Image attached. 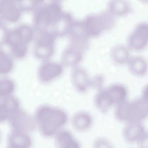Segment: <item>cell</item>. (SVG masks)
I'll return each instance as SVG.
<instances>
[{"instance_id": "6da1fadb", "label": "cell", "mask_w": 148, "mask_h": 148, "mask_svg": "<svg viewBox=\"0 0 148 148\" xmlns=\"http://www.w3.org/2000/svg\"><path fill=\"white\" fill-rule=\"evenodd\" d=\"M68 120L67 115L64 111L47 105L39 107L35 114V120L39 131L46 137L56 135Z\"/></svg>"}, {"instance_id": "7a4b0ae2", "label": "cell", "mask_w": 148, "mask_h": 148, "mask_svg": "<svg viewBox=\"0 0 148 148\" xmlns=\"http://www.w3.org/2000/svg\"><path fill=\"white\" fill-rule=\"evenodd\" d=\"M114 115L120 122H141L148 116V103L142 98L131 101L125 100L116 105Z\"/></svg>"}, {"instance_id": "3957f363", "label": "cell", "mask_w": 148, "mask_h": 148, "mask_svg": "<svg viewBox=\"0 0 148 148\" xmlns=\"http://www.w3.org/2000/svg\"><path fill=\"white\" fill-rule=\"evenodd\" d=\"M82 21L90 37L98 36L103 31L110 29L115 22L114 16L108 12L88 15Z\"/></svg>"}, {"instance_id": "277c9868", "label": "cell", "mask_w": 148, "mask_h": 148, "mask_svg": "<svg viewBox=\"0 0 148 148\" xmlns=\"http://www.w3.org/2000/svg\"><path fill=\"white\" fill-rule=\"evenodd\" d=\"M11 130L22 131L27 133L35 128V119L27 113L19 109L8 119Z\"/></svg>"}, {"instance_id": "5b68a950", "label": "cell", "mask_w": 148, "mask_h": 148, "mask_svg": "<svg viewBox=\"0 0 148 148\" xmlns=\"http://www.w3.org/2000/svg\"><path fill=\"white\" fill-rule=\"evenodd\" d=\"M127 42L130 47L135 50L144 49L148 42V24H139L130 34Z\"/></svg>"}, {"instance_id": "8992f818", "label": "cell", "mask_w": 148, "mask_h": 148, "mask_svg": "<svg viewBox=\"0 0 148 148\" xmlns=\"http://www.w3.org/2000/svg\"><path fill=\"white\" fill-rule=\"evenodd\" d=\"M71 44L78 46L85 49L88 45L90 37L82 21L73 20L69 32Z\"/></svg>"}, {"instance_id": "52a82bcc", "label": "cell", "mask_w": 148, "mask_h": 148, "mask_svg": "<svg viewBox=\"0 0 148 148\" xmlns=\"http://www.w3.org/2000/svg\"><path fill=\"white\" fill-rule=\"evenodd\" d=\"M126 123L122 132L124 139L128 143H137L146 131L145 127L141 122Z\"/></svg>"}, {"instance_id": "ba28073f", "label": "cell", "mask_w": 148, "mask_h": 148, "mask_svg": "<svg viewBox=\"0 0 148 148\" xmlns=\"http://www.w3.org/2000/svg\"><path fill=\"white\" fill-rule=\"evenodd\" d=\"M71 82L73 87L78 92L83 93L90 87V79L86 71L83 69L74 67L71 74Z\"/></svg>"}, {"instance_id": "9c48e42d", "label": "cell", "mask_w": 148, "mask_h": 148, "mask_svg": "<svg viewBox=\"0 0 148 148\" xmlns=\"http://www.w3.org/2000/svg\"><path fill=\"white\" fill-rule=\"evenodd\" d=\"M63 72V68L61 65L55 63H47L39 68L38 77L42 82H49L60 76Z\"/></svg>"}, {"instance_id": "30bf717a", "label": "cell", "mask_w": 148, "mask_h": 148, "mask_svg": "<svg viewBox=\"0 0 148 148\" xmlns=\"http://www.w3.org/2000/svg\"><path fill=\"white\" fill-rule=\"evenodd\" d=\"M61 8L57 3H52L43 8L37 13L35 21L38 24H48L53 21L61 12Z\"/></svg>"}, {"instance_id": "8fae6325", "label": "cell", "mask_w": 148, "mask_h": 148, "mask_svg": "<svg viewBox=\"0 0 148 148\" xmlns=\"http://www.w3.org/2000/svg\"><path fill=\"white\" fill-rule=\"evenodd\" d=\"M19 106L18 100L13 96L9 95L1 98V122L8 120L11 115L19 109Z\"/></svg>"}, {"instance_id": "7c38bea8", "label": "cell", "mask_w": 148, "mask_h": 148, "mask_svg": "<svg viewBox=\"0 0 148 148\" xmlns=\"http://www.w3.org/2000/svg\"><path fill=\"white\" fill-rule=\"evenodd\" d=\"M7 148H30L32 140L27 133L11 130L7 138Z\"/></svg>"}, {"instance_id": "4fadbf2b", "label": "cell", "mask_w": 148, "mask_h": 148, "mask_svg": "<svg viewBox=\"0 0 148 148\" xmlns=\"http://www.w3.org/2000/svg\"><path fill=\"white\" fill-rule=\"evenodd\" d=\"M56 135V148H81L79 142L69 131L60 130Z\"/></svg>"}, {"instance_id": "5bb4252c", "label": "cell", "mask_w": 148, "mask_h": 148, "mask_svg": "<svg viewBox=\"0 0 148 148\" xmlns=\"http://www.w3.org/2000/svg\"><path fill=\"white\" fill-rule=\"evenodd\" d=\"M92 123V119L88 113L80 111L73 116L71 124L73 129L79 132H83L88 130Z\"/></svg>"}, {"instance_id": "9a60e30c", "label": "cell", "mask_w": 148, "mask_h": 148, "mask_svg": "<svg viewBox=\"0 0 148 148\" xmlns=\"http://www.w3.org/2000/svg\"><path fill=\"white\" fill-rule=\"evenodd\" d=\"M84 50L78 46L70 44L64 57V64L68 66L75 67L82 60Z\"/></svg>"}, {"instance_id": "2e32d148", "label": "cell", "mask_w": 148, "mask_h": 148, "mask_svg": "<svg viewBox=\"0 0 148 148\" xmlns=\"http://www.w3.org/2000/svg\"><path fill=\"white\" fill-rule=\"evenodd\" d=\"M0 10L1 14L9 21H16L20 17L18 10L11 1H1L0 3Z\"/></svg>"}, {"instance_id": "e0dca14e", "label": "cell", "mask_w": 148, "mask_h": 148, "mask_svg": "<svg viewBox=\"0 0 148 148\" xmlns=\"http://www.w3.org/2000/svg\"><path fill=\"white\" fill-rule=\"evenodd\" d=\"M106 88L98 90L94 99V102L96 107L103 113L107 112L114 105Z\"/></svg>"}, {"instance_id": "ac0fdd59", "label": "cell", "mask_w": 148, "mask_h": 148, "mask_svg": "<svg viewBox=\"0 0 148 148\" xmlns=\"http://www.w3.org/2000/svg\"><path fill=\"white\" fill-rule=\"evenodd\" d=\"M128 65L130 71L133 74L138 76L145 75L148 70V64L143 58L135 56L129 59Z\"/></svg>"}, {"instance_id": "d6986e66", "label": "cell", "mask_w": 148, "mask_h": 148, "mask_svg": "<svg viewBox=\"0 0 148 148\" xmlns=\"http://www.w3.org/2000/svg\"><path fill=\"white\" fill-rule=\"evenodd\" d=\"M106 89L114 104L116 105L126 100L127 90L123 85L115 84L110 85Z\"/></svg>"}, {"instance_id": "ffe728a7", "label": "cell", "mask_w": 148, "mask_h": 148, "mask_svg": "<svg viewBox=\"0 0 148 148\" xmlns=\"http://www.w3.org/2000/svg\"><path fill=\"white\" fill-rule=\"evenodd\" d=\"M108 12L113 16H122L127 14L130 10L129 4L123 0H114L108 4Z\"/></svg>"}, {"instance_id": "44dd1931", "label": "cell", "mask_w": 148, "mask_h": 148, "mask_svg": "<svg viewBox=\"0 0 148 148\" xmlns=\"http://www.w3.org/2000/svg\"><path fill=\"white\" fill-rule=\"evenodd\" d=\"M129 52L128 49L122 45L114 47L111 51V56L114 61L118 64H123L129 59Z\"/></svg>"}, {"instance_id": "7402d4cb", "label": "cell", "mask_w": 148, "mask_h": 148, "mask_svg": "<svg viewBox=\"0 0 148 148\" xmlns=\"http://www.w3.org/2000/svg\"><path fill=\"white\" fill-rule=\"evenodd\" d=\"M53 37L51 34L45 33L42 34L39 38L38 41L39 49L46 51L48 56H50L53 51L52 45Z\"/></svg>"}, {"instance_id": "603a6c76", "label": "cell", "mask_w": 148, "mask_h": 148, "mask_svg": "<svg viewBox=\"0 0 148 148\" xmlns=\"http://www.w3.org/2000/svg\"><path fill=\"white\" fill-rule=\"evenodd\" d=\"M15 89V85L11 80L4 78L1 80L0 96L1 98L10 95Z\"/></svg>"}, {"instance_id": "cb8c5ba5", "label": "cell", "mask_w": 148, "mask_h": 148, "mask_svg": "<svg viewBox=\"0 0 148 148\" xmlns=\"http://www.w3.org/2000/svg\"><path fill=\"white\" fill-rule=\"evenodd\" d=\"M14 56L18 58L24 56L27 51L26 44L19 41H16L9 43Z\"/></svg>"}, {"instance_id": "d4e9b609", "label": "cell", "mask_w": 148, "mask_h": 148, "mask_svg": "<svg viewBox=\"0 0 148 148\" xmlns=\"http://www.w3.org/2000/svg\"><path fill=\"white\" fill-rule=\"evenodd\" d=\"M13 64L11 60L3 52L0 54V73L6 74L11 71Z\"/></svg>"}, {"instance_id": "484cf974", "label": "cell", "mask_w": 148, "mask_h": 148, "mask_svg": "<svg viewBox=\"0 0 148 148\" xmlns=\"http://www.w3.org/2000/svg\"><path fill=\"white\" fill-rule=\"evenodd\" d=\"M104 76L100 74L94 75L90 79V87L98 90L103 88L105 82Z\"/></svg>"}, {"instance_id": "4316f807", "label": "cell", "mask_w": 148, "mask_h": 148, "mask_svg": "<svg viewBox=\"0 0 148 148\" xmlns=\"http://www.w3.org/2000/svg\"><path fill=\"white\" fill-rule=\"evenodd\" d=\"M16 31L23 40L27 43L32 40L33 32L30 28L25 26L20 27Z\"/></svg>"}, {"instance_id": "83f0119b", "label": "cell", "mask_w": 148, "mask_h": 148, "mask_svg": "<svg viewBox=\"0 0 148 148\" xmlns=\"http://www.w3.org/2000/svg\"><path fill=\"white\" fill-rule=\"evenodd\" d=\"M93 148H114L113 145L109 141L103 138L96 139L93 144Z\"/></svg>"}, {"instance_id": "f1b7e54d", "label": "cell", "mask_w": 148, "mask_h": 148, "mask_svg": "<svg viewBox=\"0 0 148 148\" xmlns=\"http://www.w3.org/2000/svg\"><path fill=\"white\" fill-rule=\"evenodd\" d=\"M138 148H148V131H146L137 143Z\"/></svg>"}, {"instance_id": "f546056e", "label": "cell", "mask_w": 148, "mask_h": 148, "mask_svg": "<svg viewBox=\"0 0 148 148\" xmlns=\"http://www.w3.org/2000/svg\"><path fill=\"white\" fill-rule=\"evenodd\" d=\"M142 98L148 103V85L146 86L143 89Z\"/></svg>"}]
</instances>
